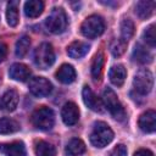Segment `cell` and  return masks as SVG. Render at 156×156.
<instances>
[{"mask_svg": "<svg viewBox=\"0 0 156 156\" xmlns=\"http://www.w3.org/2000/svg\"><path fill=\"white\" fill-rule=\"evenodd\" d=\"M113 139V132L105 122H96L90 133V141L95 147H105Z\"/></svg>", "mask_w": 156, "mask_h": 156, "instance_id": "obj_1", "label": "cell"}, {"mask_svg": "<svg viewBox=\"0 0 156 156\" xmlns=\"http://www.w3.org/2000/svg\"><path fill=\"white\" fill-rule=\"evenodd\" d=\"M102 102L105 107L108 110V112L112 115L113 118L117 121H124L126 119V111L119 102L116 93L111 88H106L102 93Z\"/></svg>", "mask_w": 156, "mask_h": 156, "instance_id": "obj_2", "label": "cell"}, {"mask_svg": "<svg viewBox=\"0 0 156 156\" xmlns=\"http://www.w3.org/2000/svg\"><path fill=\"white\" fill-rule=\"evenodd\" d=\"M45 26L49 32L54 34L63 33L68 26V18L66 12L61 7H55L45 20Z\"/></svg>", "mask_w": 156, "mask_h": 156, "instance_id": "obj_3", "label": "cell"}, {"mask_svg": "<svg viewBox=\"0 0 156 156\" xmlns=\"http://www.w3.org/2000/svg\"><path fill=\"white\" fill-rule=\"evenodd\" d=\"M104 30H105V21L102 20L101 16L98 15H91L87 17L80 26L82 34L89 39L100 37L104 33Z\"/></svg>", "mask_w": 156, "mask_h": 156, "instance_id": "obj_4", "label": "cell"}, {"mask_svg": "<svg viewBox=\"0 0 156 156\" xmlns=\"http://www.w3.org/2000/svg\"><path fill=\"white\" fill-rule=\"evenodd\" d=\"M32 123L35 128L40 130H49L54 127L55 115L54 111L46 106H41L37 108L32 113Z\"/></svg>", "mask_w": 156, "mask_h": 156, "instance_id": "obj_5", "label": "cell"}, {"mask_svg": "<svg viewBox=\"0 0 156 156\" xmlns=\"http://www.w3.org/2000/svg\"><path fill=\"white\" fill-rule=\"evenodd\" d=\"M55 62V51L51 44L41 43L34 50V63L41 68L46 69Z\"/></svg>", "mask_w": 156, "mask_h": 156, "instance_id": "obj_6", "label": "cell"}, {"mask_svg": "<svg viewBox=\"0 0 156 156\" xmlns=\"http://www.w3.org/2000/svg\"><path fill=\"white\" fill-rule=\"evenodd\" d=\"M154 85V76L147 68H143L138 71L133 79L134 90L139 95H146L151 91Z\"/></svg>", "mask_w": 156, "mask_h": 156, "instance_id": "obj_7", "label": "cell"}, {"mask_svg": "<svg viewBox=\"0 0 156 156\" xmlns=\"http://www.w3.org/2000/svg\"><path fill=\"white\" fill-rule=\"evenodd\" d=\"M52 90V85L49 79L44 77H34L29 80V91L38 98L48 96Z\"/></svg>", "mask_w": 156, "mask_h": 156, "instance_id": "obj_8", "label": "cell"}, {"mask_svg": "<svg viewBox=\"0 0 156 156\" xmlns=\"http://www.w3.org/2000/svg\"><path fill=\"white\" fill-rule=\"evenodd\" d=\"M61 117L65 124L73 126L79 119V108L74 102H66L61 110Z\"/></svg>", "mask_w": 156, "mask_h": 156, "instance_id": "obj_9", "label": "cell"}, {"mask_svg": "<svg viewBox=\"0 0 156 156\" xmlns=\"http://www.w3.org/2000/svg\"><path fill=\"white\" fill-rule=\"evenodd\" d=\"M139 128L145 133H154L156 129V112L154 110H147L140 115L138 121Z\"/></svg>", "mask_w": 156, "mask_h": 156, "instance_id": "obj_10", "label": "cell"}, {"mask_svg": "<svg viewBox=\"0 0 156 156\" xmlns=\"http://www.w3.org/2000/svg\"><path fill=\"white\" fill-rule=\"evenodd\" d=\"M82 98H83L84 104H85L90 110L96 111V112H100V111H101V107H102L101 100L94 94V91H93L88 85H84V87H83Z\"/></svg>", "mask_w": 156, "mask_h": 156, "instance_id": "obj_11", "label": "cell"}, {"mask_svg": "<svg viewBox=\"0 0 156 156\" xmlns=\"http://www.w3.org/2000/svg\"><path fill=\"white\" fill-rule=\"evenodd\" d=\"M0 151L5 156H27L24 144L22 141H12L0 145Z\"/></svg>", "mask_w": 156, "mask_h": 156, "instance_id": "obj_12", "label": "cell"}, {"mask_svg": "<svg viewBox=\"0 0 156 156\" xmlns=\"http://www.w3.org/2000/svg\"><path fill=\"white\" fill-rule=\"evenodd\" d=\"M9 74L12 79L18 80V82H26L29 77H30V69L28 68V66L23 65V63H13L10 69H9Z\"/></svg>", "mask_w": 156, "mask_h": 156, "instance_id": "obj_13", "label": "cell"}, {"mask_svg": "<svg viewBox=\"0 0 156 156\" xmlns=\"http://www.w3.org/2000/svg\"><path fill=\"white\" fill-rule=\"evenodd\" d=\"M55 76H56V79L58 82H61L62 84H69V83L74 82L77 74H76V69L73 68V66L65 63L57 69Z\"/></svg>", "mask_w": 156, "mask_h": 156, "instance_id": "obj_14", "label": "cell"}, {"mask_svg": "<svg viewBox=\"0 0 156 156\" xmlns=\"http://www.w3.org/2000/svg\"><path fill=\"white\" fill-rule=\"evenodd\" d=\"M89 49H90V46L84 41H73L68 45L67 54L69 57L78 60V58H82L83 56H85L88 54Z\"/></svg>", "mask_w": 156, "mask_h": 156, "instance_id": "obj_15", "label": "cell"}, {"mask_svg": "<svg viewBox=\"0 0 156 156\" xmlns=\"http://www.w3.org/2000/svg\"><path fill=\"white\" fill-rule=\"evenodd\" d=\"M108 77H110V80L113 85L116 87H122L126 78H127V71L124 68V66L122 65H115L110 68V72H108Z\"/></svg>", "mask_w": 156, "mask_h": 156, "instance_id": "obj_16", "label": "cell"}, {"mask_svg": "<svg viewBox=\"0 0 156 156\" xmlns=\"http://www.w3.org/2000/svg\"><path fill=\"white\" fill-rule=\"evenodd\" d=\"M156 2L155 1H149V0H141L139 2H136L135 6V13L138 15V17L140 20H146L149 17H151V15L154 13Z\"/></svg>", "mask_w": 156, "mask_h": 156, "instance_id": "obj_17", "label": "cell"}, {"mask_svg": "<svg viewBox=\"0 0 156 156\" xmlns=\"http://www.w3.org/2000/svg\"><path fill=\"white\" fill-rule=\"evenodd\" d=\"M18 105V94L16 90H7L1 98V106L6 111H15Z\"/></svg>", "mask_w": 156, "mask_h": 156, "instance_id": "obj_18", "label": "cell"}, {"mask_svg": "<svg viewBox=\"0 0 156 156\" xmlns=\"http://www.w3.org/2000/svg\"><path fill=\"white\" fill-rule=\"evenodd\" d=\"M44 10V2L40 0H29L24 4V13L29 18H35L41 15Z\"/></svg>", "mask_w": 156, "mask_h": 156, "instance_id": "obj_19", "label": "cell"}, {"mask_svg": "<svg viewBox=\"0 0 156 156\" xmlns=\"http://www.w3.org/2000/svg\"><path fill=\"white\" fill-rule=\"evenodd\" d=\"M104 65H105V56L102 52H99L94 56L93 63H91V76L95 80H100L104 72Z\"/></svg>", "mask_w": 156, "mask_h": 156, "instance_id": "obj_20", "label": "cell"}, {"mask_svg": "<svg viewBox=\"0 0 156 156\" xmlns=\"http://www.w3.org/2000/svg\"><path fill=\"white\" fill-rule=\"evenodd\" d=\"M6 20L10 27H16L20 21V13H18V1H10L7 4L6 10Z\"/></svg>", "mask_w": 156, "mask_h": 156, "instance_id": "obj_21", "label": "cell"}, {"mask_svg": "<svg viewBox=\"0 0 156 156\" xmlns=\"http://www.w3.org/2000/svg\"><path fill=\"white\" fill-rule=\"evenodd\" d=\"M133 58L139 63H149L152 61V55L141 44H136L133 51Z\"/></svg>", "mask_w": 156, "mask_h": 156, "instance_id": "obj_22", "label": "cell"}, {"mask_svg": "<svg viewBox=\"0 0 156 156\" xmlns=\"http://www.w3.org/2000/svg\"><path fill=\"white\" fill-rule=\"evenodd\" d=\"M20 130V123L12 118H0V134H11Z\"/></svg>", "mask_w": 156, "mask_h": 156, "instance_id": "obj_23", "label": "cell"}, {"mask_svg": "<svg viewBox=\"0 0 156 156\" xmlns=\"http://www.w3.org/2000/svg\"><path fill=\"white\" fill-rule=\"evenodd\" d=\"M85 151V144L83 140L78 139V138H73L68 141L67 146H66V154L68 155H82Z\"/></svg>", "mask_w": 156, "mask_h": 156, "instance_id": "obj_24", "label": "cell"}, {"mask_svg": "<svg viewBox=\"0 0 156 156\" xmlns=\"http://www.w3.org/2000/svg\"><path fill=\"white\" fill-rule=\"evenodd\" d=\"M34 150H35L37 156H56V149L51 144H49L44 140L37 141Z\"/></svg>", "mask_w": 156, "mask_h": 156, "instance_id": "obj_25", "label": "cell"}, {"mask_svg": "<svg viewBox=\"0 0 156 156\" xmlns=\"http://www.w3.org/2000/svg\"><path fill=\"white\" fill-rule=\"evenodd\" d=\"M30 46V39L27 35L21 37L17 41H16V46H15V54L17 57H24L29 50Z\"/></svg>", "mask_w": 156, "mask_h": 156, "instance_id": "obj_26", "label": "cell"}, {"mask_svg": "<svg viewBox=\"0 0 156 156\" xmlns=\"http://www.w3.org/2000/svg\"><path fill=\"white\" fill-rule=\"evenodd\" d=\"M134 23L129 18H124L121 22V39L124 40L126 43L133 37L134 34Z\"/></svg>", "mask_w": 156, "mask_h": 156, "instance_id": "obj_27", "label": "cell"}, {"mask_svg": "<svg viewBox=\"0 0 156 156\" xmlns=\"http://www.w3.org/2000/svg\"><path fill=\"white\" fill-rule=\"evenodd\" d=\"M126 49H127V43L124 40H122V39L113 40L111 46H110V50H111V52H112V55L115 57H119L121 55H123Z\"/></svg>", "mask_w": 156, "mask_h": 156, "instance_id": "obj_28", "label": "cell"}, {"mask_svg": "<svg viewBox=\"0 0 156 156\" xmlns=\"http://www.w3.org/2000/svg\"><path fill=\"white\" fill-rule=\"evenodd\" d=\"M143 38L146 41V44L151 48H155L156 45V33H155V24H150L143 33Z\"/></svg>", "mask_w": 156, "mask_h": 156, "instance_id": "obj_29", "label": "cell"}, {"mask_svg": "<svg viewBox=\"0 0 156 156\" xmlns=\"http://www.w3.org/2000/svg\"><path fill=\"white\" fill-rule=\"evenodd\" d=\"M110 156H127V149L123 144H118L110 152Z\"/></svg>", "mask_w": 156, "mask_h": 156, "instance_id": "obj_30", "label": "cell"}, {"mask_svg": "<svg viewBox=\"0 0 156 156\" xmlns=\"http://www.w3.org/2000/svg\"><path fill=\"white\" fill-rule=\"evenodd\" d=\"M7 56V45L5 43H0V62H2Z\"/></svg>", "mask_w": 156, "mask_h": 156, "instance_id": "obj_31", "label": "cell"}, {"mask_svg": "<svg viewBox=\"0 0 156 156\" xmlns=\"http://www.w3.org/2000/svg\"><path fill=\"white\" fill-rule=\"evenodd\" d=\"M134 156H154V154L147 149H139L134 152Z\"/></svg>", "mask_w": 156, "mask_h": 156, "instance_id": "obj_32", "label": "cell"}]
</instances>
